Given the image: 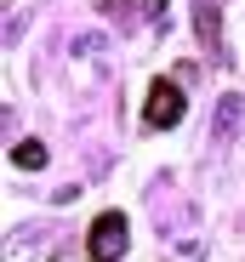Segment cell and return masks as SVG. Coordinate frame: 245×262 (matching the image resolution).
<instances>
[{
	"mask_svg": "<svg viewBox=\"0 0 245 262\" xmlns=\"http://www.w3.org/2000/svg\"><path fill=\"white\" fill-rule=\"evenodd\" d=\"M131 245V228H126V211H103L92 234H86V256H126Z\"/></svg>",
	"mask_w": 245,
	"mask_h": 262,
	"instance_id": "1",
	"label": "cell"
},
{
	"mask_svg": "<svg viewBox=\"0 0 245 262\" xmlns=\"http://www.w3.org/2000/svg\"><path fill=\"white\" fill-rule=\"evenodd\" d=\"M148 125L154 131H166V125H177L183 114H188V97H183V85H171V80H154L148 85Z\"/></svg>",
	"mask_w": 245,
	"mask_h": 262,
	"instance_id": "2",
	"label": "cell"
},
{
	"mask_svg": "<svg viewBox=\"0 0 245 262\" xmlns=\"http://www.w3.org/2000/svg\"><path fill=\"white\" fill-rule=\"evenodd\" d=\"M12 165H23V171H40V165H46V148H40V143H17Z\"/></svg>",
	"mask_w": 245,
	"mask_h": 262,
	"instance_id": "3",
	"label": "cell"
},
{
	"mask_svg": "<svg viewBox=\"0 0 245 262\" xmlns=\"http://www.w3.org/2000/svg\"><path fill=\"white\" fill-rule=\"evenodd\" d=\"M194 12H199V40H206V46H217V23H211V0H194Z\"/></svg>",
	"mask_w": 245,
	"mask_h": 262,
	"instance_id": "4",
	"label": "cell"
}]
</instances>
